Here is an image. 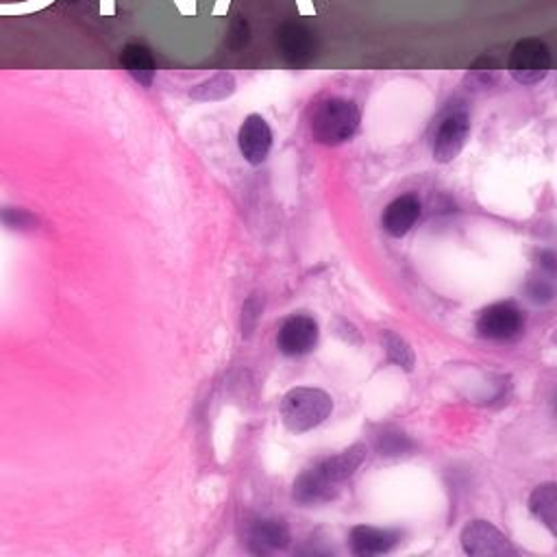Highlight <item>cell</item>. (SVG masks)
Masks as SVG:
<instances>
[{
    "mask_svg": "<svg viewBox=\"0 0 557 557\" xmlns=\"http://www.w3.org/2000/svg\"><path fill=\"white\" fill-rule=\"evenodd\" d=\"M359 129V110L342 97H327L312 107L309 131L318 144L340 147Z\"/></svg>",
    "mask_w": 557,
    "mask_h": 557,
    "instance_id": "cell-1",
    "label": "cell"
},
{
    "mask_svg": "<svg viewBox=\"0 0 557 557\" xmlns=\"http://www.w3.org/2000/svg\"><path fill=\"white\" fill-rule=\"evenodd\" d=\"M229 5H231V0H218L216 8H214V16H227Z\"/></svg>",
    "mask_w": 557,
    "mask_h": 557,
    "instance_id": "cell-22",
    "label": "cell"
},
{
    "mask_svg": "<svg viewBox=\"0 0 557 557\" xmlns=\"http://www.w3.org/2000/svg\"><path fill=\"white\" fill-rule=\"evenodd\" d=\"M238 147H240L242 157L249 164H253V166L264 164L270 149H273V129H270V125L259 114H251L240 127Z\"/></svg>",
    "mask_w": 557,
    "mask_h": 557,
    "instance_id": "cell-8",
    "label": "cell"
},
{
    "mask_svg": "<svg viewBox=\"0 0 557 557\" xmlns=\"http://www.w3.org/2000/svg\"><path fill=\"white\" fill-rule=\"evenodd\" d=\"M507 71L511 79L520 86H535L546 79L550 71V51L544 42L535 38L520 40L509 55Z\"/></svg>",
    "mask_w": 557,
    "mask_h": 557,
    "instance_id": "cell-4",
    "label": "cell"
},
{
    "mask_svg": "<svg viewBox=\"0 0 557 557\" xmlns=\"http://www.w3.org/2000/svg\"><path fill=\"white\" fill-rule=\"evenodd\" d=\"M420 216V201L414 194H405L394 199L381 218V225L388 236L392 238H403L409 233V229L416 225Z\"/></svg>",
    "mask_w": 557,
    "mask_h": 557,
    "instance_id": "cell-12",
    "label": "cell"
},
{
    "mask_svg": "<svg viewBox=\"0 0 557 557\" xmlns=\"http://www.w3.org/2000/svg\"><path fill=\"white\" fill-rule=\"evenodd\" d=\"M55 0H23V3H0V18H21V16H31L38 14L47 8H51Z\"/></svg>",
    "mask_w": 557,
    "mask_h": 557,
    "instance_id": "cell-18",
    "label": "cell"
},
{
    "mask_svg": "<svg viewBox=\"0 0 557 557\" xmlns=\"http://www.w3.org/2000/svg\"><path fill=\"white\" fill-rule=\"evenodd\" d=\"M401 540V533L394 529H379L370 524H357L351 531V550L359 557H372L390 553Z\"/></svg>",
    "mask_w": 557,
    "mask_h": 557,
    "instance_id": "cell-11",
    "label": "cell"
},
{
    "mask_svg": "<svg viewBox=\"0 0 557 557\" xmlns=\"http://www.w3.org/2000/svg\"><path fill=\"white\" fill-rule=\"evenodd\" d=\"M318 333H320L318 322L314 318L303 314L290 316L279 329L277 344L283 355H290V357L307 355L318 344Z\"/></svg>",
    "mask_w": 557,
    "mask_h": 557,
    "instance_id": "cell-7",
    "label": "cell"
},
{
    "mask_svg": "<svg viewBox=\"0 0 557 557\" xmlns=\"http://www.w3.org/2000/svg\"><path fill=\"white\" fill-rule=\"evenodd\" d=\"M412 444H409V440L403 435V433H394V435H390V433H385V435H381V440H379V444H377V448L381 451V455H401L403 451H407Z\"/></svg>",
    "mask_w": 557,
    "mask_h": 557,
    "instance_id": "cell-19",
    "label": "cell"
},
{
    "mask_svg": "<svg viewBox=\"0 0 557 557\" xmlns=\"http://www.w3.org/2000/svg\"><path fill=\"white\" fill-rule=\"evenodd\" d=\"M383 346H385V355H388L390 362H394L396 366H401L407 372L414 368V362H416L414 351L401 336H396L394 331H385L383 333Z\"/></svg>",
    "mask_w": 557,
    "mask_h": 557,
    "instance_id": "cell-17",
    "label": "cell"
},
{
    "mask_svg": "<svg viewBox=\"0 0 557 557\" xmlns=\"http://www.w3.org/2000/svg\"><path fill=\"white\" fill-rule=\"evenodd\" d=\"M468 136H470L468 107L459 101L448 103L433 123V136H431L433 160L440 164L453 162L466 147Z\"/></svg>",
    "mask_w": 557,
    "mask_h": 557,
    "instance_id": "cell-3",
    "label": "cell"
},
{
    "mask_svg": "<svg viewBox=\"0 0 557 557\" xmlns=\"http://www.w3.org/2000/svg\"><path fill=\"white\" fill-rule=\"evenodd\" d=\"M461 548L466 555H472V557H505L516 553L507 535L501 533L488 520H472L464 527Z\"/></svg>",
    "mask_w": 557,
    "mask_h": 557,
    "instance_id": "cell-5",
    "label": "cell"
},
{
    "mask_svg": "<svg viewBox=\"0 0 557 557\" xmlns=\"http://www.w3.org/2000/svg\"><path fill=\"white\" fill-rule=\"evenodd\" d=\"M123 62H125V68L129 71V75L144 88H151L153 86V79H155V60H153V53L140 45H134V47H127L125 53H123Z\"/></svg>",
    "mask_w": 557,
    "mask_h": 557,
    "instance_id": "cell-14",
    "label": "cell"
},
{
    "mask_svg": "<svg viewBox=\"0 0 557 557\" xmlns=\"http://www.w3.org/2000/svg\"><path fill=\"white\" fill-rule=\"evenodd\" d=\"M333 412V401L318 388H294L281 401V420L294 433H305L322 425Z\"/></svg>",
    "mask_w": 557,
    "mask_h": 557,
    "instance_id": "cell-2",
    "label": "cell"
},
{
    "mask_svg": "<svg viewBox=\"0 0 557 557\" xmlns=\"http://www.w3.org/2000/svg\"><path fill=\"white\" fill-rule=\"evenodd\" d=\"M101 16H116V0H101Z\"/></svg>",
    "mask_w": 557,
    "mask_h": 557,
    "instance_id": "cell-21",
    "label": "cell"
},
{
    "mask_svg": "<svg viewBox=\"0 0 557 557\" xmlns=\"http://www.w3.org/2000/svg\"><path fill=\"white\" fill-rule=\"evenodd\" d=\"M238 90V84H236V77L231 73H218L214 75L212 79L199 84L197 88L190 90V97L194 101H225L229 97H233Z\"/></svg>",
    "mask_w": 557,
    "mask_h": 557,
    "instance_id": "cell-16",
    "label": "cell"
},
{
    "mask_svg": "<svg viewBox=\"0 0 557 557\" xmlns=\"http://www.w3.org/2000/svg\"><path fill=\"white\" fill-rule=\"evenodd\" d=\"M340 492V483L331 479V474L325 470L322 464H316L314 468L305 470L294 481V501L301 505H318L336 498Z\"/></svg>",
    "mask_w": 557,
    "mask_h": 557,
    "instance_id": "cell-9",
    "label": "cell"
},
{
    "mask_svg": "<svg viewBox=\"0 0 557 557\" xmlns=\"http://www.w3.org/2000/svg\"><path fill=\"white\" fill-rule=\"evenodd\" d=\"M522 312L514 303H494L477 318V331L488 340H509L522 329Z\"/></svg>",
    "mask_w": 557,
    "mask_h": 557,
    "instance_id": "cell-6",
    "label": "cell"
},
{
    "mask_svg": "<svg viewBox=\"0 0 557 557\" xmlns=\"http://www.w3.org/2000/svg\"><path fill=\"white\" fill-rule=\"evenodd\" d=\"M296 5H299V14L301 16H316V10H314L312 0H296Z\"/></svg>",
    "mask_w": 557,
    "mask_h": 557,
    "instance_id": "cell-20",
    "label": "cell"
},
{
    "mask_svg": "<svg viewBox=\"0 0 557 557\" xmlns=\"http://www.w3.org/2000/svg\"><path fill=\"white\" fill-rule=\"evenodd\" d=\"M188 16H197V0H186Z\"/></svg>",
    "mask_w": 557,
    "mask_h": 557,
    "instance_id": "cell-23",
    "label": "cell"
},
{
    "mask_svg": "<svg viewBox=\"0 0 557 557\" xmlns=\"http://www.w3.org/2000/svg\"><path fill=\"white\" fill-rule=\"evenodd\" d=\"M364 459H366V446L364 444H353L344 453H340L336 457H327L320 464L325 466V470L331 474L333 481L342 483V481H346L349 477L355 474V470L364 464Z\"/></svg>",
    "mask_w": 557,
    "mask_h": 557,
    "instance_id": "cell-15",
    "label": "cell"
},
{
    "mask_svg": "<svg viewBox=\"0 0 557 557\" xmlns=\"http://www.w3.org/2000/svg\"><path fill=\"white\" fill-rule=\"evenodd\" d=\"M531 514L550 531L557 533V485L542 483L529 496Z\"/></svg>",
    "mask_w": 557,
    "mask_h": 557,
    "instance_id": "cell-13",
    "label": "cell"
},
{
    "mask_svg": "<svg viewBox=\"0 0 557 557\" xmlns=\"http://www.w3.org/2000/svg\"><path fill=\"white\" fill-rule=\"evenodd\" d=\"M290 546V529L281 518H262L249 529V548L257 555L286 550Z\"/></svg>",
    "mask_w": 557,
    "mask_h": 557,
    "instance_id": "cell-10",
    "label": "cell"
},
{
    "mask_svg": "<svg viewBox=\"0 0 557 557\" xmlns=\"http://www.w3.org/2000/svg\"><path fill=\"white\" fill-rule=\"evenodd\" d=\"M175 5L179 8V12H181L183 16H188V12H186V0H175Z\"/></svg>",
    "mask_w": 557,
    "mask_h": 557,
    "instance_id": "cell-24",
    "label": "cell"
}]
</instances>
